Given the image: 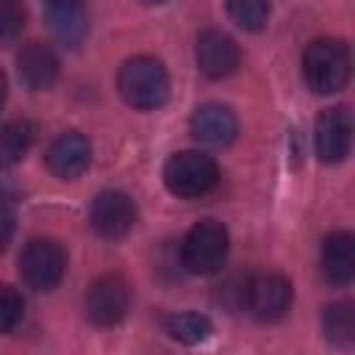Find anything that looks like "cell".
I'll return each mask as SVG.
<instances>
[{
	"instance_id": "277c9868",
	"label": "cell",
	"mask_w": 355,
	"mask_h": 355,
	"mask_svg": "<svg viewBox=\"0 0 355 355\" xmlns=\"http://www.w3.org/2000/svg\"><path fill=\"white\" fill-rule=\"evenodd\" d=\"M219 180V166L200 150H180L164 164V183L175 197L191 200L208 194Z\"/></svg>"
},
{
	"instance_id": "9c48e42d",
	"label": "cell",
	"mask_w": 355,
	"mask_h": 355,
	"mask_svg": "<svg viewBox=\"0 0 355 355\" xmlns=\"http://www.w3.org/2000/svg\"><path fill=\"white\" fill-rule=\"evenodd\" d=\"M352 144V114L347 105L324 108L316 119V155L324 164H338L349 155Z\"/></svg>"
},
{
	"instance_id": "5bb4252c",
	"label": "cell",
	"mask_w": 355,
	"mask_h": 355,
	"mask_svg": "<svg viewBox=\"0 0 355 355\" xmlns=\"http://www.w3.org/2000/svg\"><path fill=\"white\" fill-rule=\"evenodd\" d=\"M17 72L28 89L44 92L58 80V55L44 42H28L17 53Z\"/></svg>"
},
{
	"instance_id": "44dd1931",
	"label": "cell",
	"mask_w": 355,
	"mask_h": 355,
	"mask_svg": "<svg viewBox=\"0 0 355 355\" xmlns=\"http://www.w3.org/2000/svg\"><path fill=\"white\" fill-rule=\"evenodd\" d=\"M22 316V297L17 288L0 283V333H8L17 327Z\"/></svg>"
},
{
	"instance_id": "d6986e66",
	"label": "cell",
	"mask_w": 355,
	"mask_h": 355,
	"mask_svg": "<svg viewBox=\"0 0 355 355\" xmlns=\"http://www.w3.org/2000/svg\"><path fill=\"white\" fill-rule=\"evenodd\" d=\"M230 19L241 31H261L269 19L272 0H225Z\"/></svg>"
},
{
	"instance_id": "3957f363",
	"label": "cell",
	"mask_w": 355,
	"mask_h": 355,
	"mask_svg": "<svg viewBox=\"0 0 355 355\" xmlns=\"http://www.w3.org/2000/svg\"><path fill=\"white\" fill-rule=\"evenodd\" d=\"M227 250H230V236L225 225L216 219H202L186 233L180 244V261L191 275H214L225 266Z\"/></svg>"
},
{
	"instance_id": "7c38bea8",
	"label": "cell",
	"mask_w": 355,
	"mask_h": 355,
	"mask_svg": "<svg viewBox=\"0 0 355 355\" xmlns=\"http://www.w3.org/2000/svg\"><path fill=\"white\" fill-rule=\"evenodd\" d=\"M189 130L197 141H202L208 147H225L236 139L239 119L222 103H202L194 108V114L189 119Z\"/></svg>"
},
{
	"instance_id": "6da1fadb",
	"label": "cell",
	"mask_w": 355,
	"mask_h": 355,
	"mask_svg": "<svg viewBox=\"0 0 355 355\" xmlns=\"http://www.w3.org/2000/svg\"><path fill=\"white\" fill-rule=\"evenodd\" d=\"M116 89L128 105L139 111H153L169 100V75L158 58L133 55L119 67Z\"/></svg>"
},
{
	"instance_id": "9a60e30c",
	"label": "cell",
	"mask_w": 355,
	"mask_h": 355,
	"mask_svg": "<svg viewBox=\"0 0 355 355\" xmlns=\"http://www.w3.org/2000/svg\"><path fill=\"white\" fill-rule=\"evenodd\" d=\"M322 275L333 286H347L355 277V239L344 230L333 233L322 244Z\"/></svg>"
},
{
	"instance_id": "ba28073f",
	"label": "cell",
	"mask_w": 355,
	"mask_h": 355,
	"mask_svg": "<svg viewBox=\"0 0 355 355\" xmlns=\"http://www.w3.org/2000/svg\"><path fill=\"white\" fill-rule=\"evenodd\" d=\"M89 225L103 239H122L136 225V202L130 194L105 189L92 200L89 208Z\"/></svg>"
},
{
	"instance_id": "7a4b0ae2",
	"label": "cell",
	"mask_w": 355,
	"mask_h": 355,
	"mask_svg": "<svg viewBox=\"0 0 355 355\" xmlns=\"http://www.w3.org/2000/svg\"><path fill=\"white\" fill-rule=\"evenodd\" d=\"M302 78L311 92L333 94L349 80V47L341 39H316L302 53Z\"/></svg>"
},
{
	"instance_id": "8fae6325",
	"label": "cell",
	"mask_w": 355,
	"mask_h": 355,
	"mask_svg": "<svg viewBox=\"0 0 355 355\" xmlns=\"http://www.w3.org/2000/svg\"><path fill=\"white\" fill-rule=\"evenodd\" d=\"M44 164L47 169L61 178V180H72L78 175H83L92 164V144L83 133L78 130H67L61 136L53 139V144L44 153Z\"/></svg>"
},
{
	"instance_id": "2e32d148",
	"label": "cell",
	"mask_w": 355,
	"mask_h": 355,
	"mask_svg": "<svg viewBox=\"0 0 355 355\" xmlns=\"http://www.w3.org/2000/svg\"><path fill=\"white\" fill-rule=\"evenodd\" d=\"M322 327L330 344L349 347L355 341V311L352 302H333L322 313Z\"/></svg>"
},
{
	"instance_id": "e0dca14e",
	"label": "cell",
	"mask_w": 355,
	"mask_h": 355,
	"mask_svg": "<svg viewBox=\"0 0 355 355\" xmlns=\"http://www.w3.org/2000/svg\"><path fill=\"white\" fill-rule=\"evenodd\" d=\"M31 144V130L25 122H3L0 125V169L14 166Z\"/></svg>"
},
{
	"instance_id": "4fadbf2b",
	"label": "cell",
	"mask_w": 355,
	"mask_h": 355,
	"mask_svg": "<svg viewBox=\"0 0 355 355\" xmlns=\"http://www.w3.org/2000/svg\"><path fill=\"white\" fill-rule=\"evenodd\" d=\"M44 19L53 36L67 47L80 44L89 33V11L83 0H44Z\"/></svg>"
},
{
	"instance_id": "ffe728a7",
	"label": "cell",
	"mask_w": 355,
	"mask_h": 355,
	"mask_svg": "<svg viewBox=\"0 0 355 355\" xmlns=\"http://www.w3.org/2000/svg\"><path fill=\"white\" fill-rule=\"evenodd\" d=\"M25 28V6L19 0H0V44L19 39Z\"/></svg>"
},
{
	"instance_id": "cb8c5ba5",
	"label": "cell",
	"mask_w": 355,
	"mask_h": 355,
	"mask_svg": "<svg viewBox=\"0 0 355 355\" xmlns=\"http://www.w3.org/2000/svg\"><path fill=\"white\" fill-rule=\"evenodd\" d=\"M141 3H147V6H158V3H166V0H141Z\"/></svg>"
},
{
	"instance_id": "7402d4cb",
	"label": "cell",
	"mask_w": 355,
	"mask_h": 355,
	"mask_svg": "<svg viewBox=\"0 0 355 355\" xmlns=\"http://www.w3.org/2000/svg\"><path fill=\"white\" fill-rule=\"evenodd\" d=\"M14 208L6 202V200H0V252L8 247V241H11V236H14Z\"/></svg>"
},
{
	"instance_id": "5b68a950",
	"label": "cell",
	"mask_w": 355,
	"mask_h": 355,
	"mask_svg": "<svg viewBox=\"0 0 355 355\" xmlns=\"http://www.w3.org/2000/svg\"><path fill=\"white\" fill-rule=\"evenodd\" d=\"M67 269V252L53 239H31L19 252V275L36 291H50L61 283Z\"/></svg>"
},
{
	"instance_id": "603a6c76",
	"label": "cell",
	"mask_w": 355,
	"mask_h": 355,
	"mask_svg": "<svg viewBox=\"0 0 355 355\" xmlns=\"http://www.w3.org/2000/svg\"><path fill=\"white\" fill-rule=\"evenodd\" d=\"M6 92H8V83H6V75H3V69H0V105L6 103Z\"/></svg>"
},
{
	"instance_id": "ac0fdd59",
	"label": "cell",
	"mask_w": 355,
	"mask_h": 355,
	"mask_svg": "<svg viewBox=\"0 0 355 355\" xmlns=\"http://www.w3.org/2000/svg\"><path fill=\"white\" fill-rule=\"evenodd\" d=\"M166 333L183 344H200L211 336V322L200 313L186 311V313H175L166 319Z\"/></svg>"
},
{
	"instance_id": "52a82bcc",
	"label": "cell",
	"mask_w": 355,
	"mask_h": 355,
	"mask_svg": "<svg viewBox=\"0 0 355 355\" xmlns=\"http://www.w3.org/2000/svg\"><path fill=\"white\" fill-rule=\"evenodd\" d=\"M128 308H130V286L119 275H103L86 291V316L97 327H111L122 322Z\"/></svg>"
},
{
	"instance_id": "8992f818",
	"label": "cell",
	"mask_w": 355,
	"mask_h": 355,
	"mask_svg": "<svg viewBox=\"0 0 355 355\" xmlns=\"http://www.w3.org/2000/svg\"><path fill=\"white\" fill-rule=\"evenodd\" d=\"M241 305L258 322H277L291 308V283L283 275H255L244 280Z\"/></svg>"
},
{
	"instance_id": "30bf717a",
	"label": "cell",
	"mask_w": 355,
	"mask_h": 355,
	"mask_svg": "<svg viewBox=\"0 0 355 355\" xmlns=\"http://www.w3.org/2000/svg\"><path fill=\"white\" fill-rule=\"evenodd\" d=\"M194 58H197V69L205 78L222 80L233 75L239 67V44L222 31H202L197 36Z\"/></svg>"
}]
</instances>
